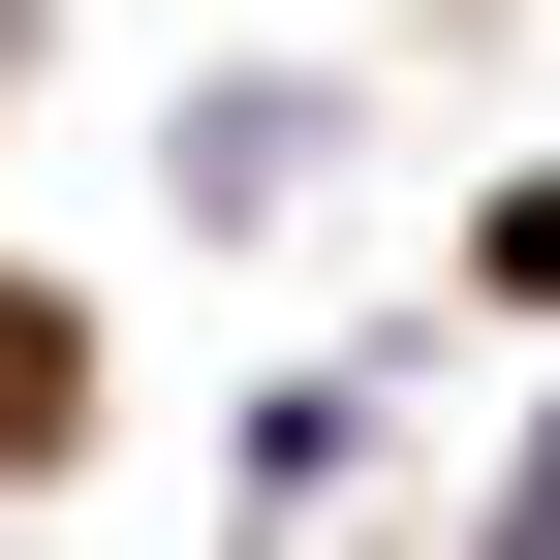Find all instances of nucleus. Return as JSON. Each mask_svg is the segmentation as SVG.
Instances as JSON below:
<instances>
[{
    "label": "nucleus",
    "mask_w": 560,
    "mask_h": 560,
    "mask_svg": "<svg viewBox=\"0 0 560 560\" xmlns=\"http://www.w3.org/2000/svg\"><path fill=\"white\" fill-rule=\"evenodd\" d=\"M499 560H560V436H529V529H499Z\"/></svg>",
    "instance_id": "obj_1"
}]
</instances>
